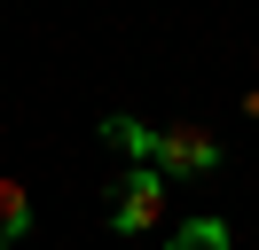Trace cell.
<instances>
[{
    "instance_id": "obj_1",
    "label": "cell",
    "mask_w": 259,
    "mask_h": 250,
    "mask_svg": "<svg viewBox=\"0 0 259 250\" xmlns=\"http://www.w3.org/2000/svg\"><path fill=\"white\" fill-rule=\"evenodd\" d=\"M142 164L157 180H173V172H220V141H212V125H165V133H149Z\"/></svg>"
},
{
    "instance_id": "obj_2",
    "label": "cell",
    "mask_w": 259,
    "mask_h": 250,
    "mask_svg": "<svg viewBox=\"0 0 259 250\" xmlns=\"http://www.w3.org/2000/svg\"><path fill=\"white\" fill-rule=\"evenodd\" d=\"M157 219H165V180H157L149 164H134L126 180H118V196H110V227L126 234V242H149Z\"/></svg>"
},
{
    "instance_id": "obj_3",
    "label": "cell",
    "mask_w": 259,
    "mask_h": 250,
    "mask_svg": "<svg viewBox=\"0 0 259 250\" xmlns=\"http://www.w3.org/2000/svg\"><path fill=\"white\" fill-rule=\"evenodd\" d=\"M24 227H32V196H24V180H0V250L24 242Z\"/></svg>"
},
{
    "instance_id": "obj_4",
    "label": "cell",
    "mask_w": 259,
    "mask_h": 250,
    "mask_svg": "<svg viewBox=\"0 0 259 250\" xmlns=\"http://www.w3.org/2000/svg\"><path fill=\"white\" fill-rule=\"evenodd\" d=\"M102 141H110V149H134V156H149V125H134V117H102Z\"/></svg>"
},
{
    "instance_id": "obj_5",
    "label": "cell",
    "mask_w": 259,
    "mask_h": 250,
    "mask_svg": "<svg viewBox=\"0 0 259 250\" xmlns=\"http://www.w3.org/2000/svg\"><path fill=\"white\" fill-rule=\"evenodd\" d=\"M173 250H228V227H220V219H189Z\"/></svg>"
},
{
    "instance_id": "obj_6",
    "label": "cell",
    "mask_w": 259,
    "mask_h": 250,
    "mask_svg": "<svg viewBox=\"0 0 259 250\" xmlns=\"http://www.w3.org/2000/svg\"><path fill=\"white\" fill-rule=\"evenodd\" d=\"M126 250H173V242H126Z\"/></svg>"
}]
</instances>
